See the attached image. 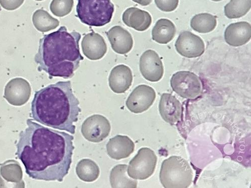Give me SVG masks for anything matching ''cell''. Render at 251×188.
Wrapping results in <instances>:
<instances>
[{"instance_id": "6da1fadb", "label": "cell", "mask_w": 251, "mask_h": 188, "mask_svg": "<svg viewBox=\"0 0 251 188\" xmlns=\"http://www.w3.org/2000/svg\"><path fill=\"white\" fill-rule=\"evenodd\" d=\"M19 134L16 155L33 179L61 182L69 174L75 147L74 137L27 120Z\"/></svg>"}, {"instance_id": "7a4b0ae2", "label": "cell", "mask_w": 251, "mask_h": 188, "mask_svg": "<svg viewBox=\"0 0 251 188\" xmlns=\"http://www.w3.org/2000/svg\"><path fill=\"white\" fill-rule=\"evenodd\" d=\"M70 81H59L35 92L31 117L49 127L75 133L74 124L81 112Z\"/></svg>"}, {"instance_id": "3957f363", "label": "cell", "mask_w": 251, "mask_h": 188, "mask_svg": "<svg viewBox=\"0 0 251 188\" xmlns=\"http://www.w3.org/2000/svg\"><path fill=\"white\" fill-rule=\"evenodd\" d=\"M81 35L69 32L66 26L45 35L39 40V49L34 60L38 70L44 71L51 79L53 77L71 78L84 59L79 47Z\"/></svg>"}, {"instance_id": "277c9868", "label": "cell", "mask_w": 251, "mask_h": 188, "mask_svg": "<svg viewBox=\"0 0 251 188\" xmlns=\"http://www.w3.org/2000/svg\"><path fill=\"white\" fill-rule=\"evenodd\" d=\"M193 176L189 163L180 157L173 156L163 162L159 178L165 188H187L192 184Z\"/></svg>"}, {"instance_id": "5b68a950", "label": "cell", "mask_w": 251, "mask_h": 188, "mask_svg": "<svg viewBox=\"0 0 251 188\" xmlns=\"http://www.w3.org/2000/svg\"><path fill=\"white\" fill-rule=\"evenodd\" d=\"M76 11L80 22L101 27L111 22L115 8L111 0H77Z\"/></svg>"}, {"instance_id": "8992f818", "label": "cell", "mask_w": 251, "mask_h": 188, "mask_svg": "<svg viewBox=\"0 0 251 188\" xmlns=\"http://www.w3.org/2000/svg\"><path fill=\"white\" fill-rule=\"evenodd\" d=\"M157 162V156L153 150L149 148H142L130 161L127 174L133 179H147L154 173Z\"/></svg>"}, {"instance_id": "52a82bcc", "label": "cell", "mask_w": 251, "mask_h": 188, "mask_svg": "<svg viewBox=\"0 0 251 188\" xmlns=\"http://www.w3.org/2000/svg\"><path fill=\"white\" fill-rule=\"evenodd\" d=\"M173 90L182 98L194 99L201 94L202 87L200 78L193 72L178 71L175 73L171 80Z\"/></svg>"}, {"instance_id": "ba28073f", "label": "cell", "mask_w": 251, "mask_h": 188, "mask_svg": "<svg viewBox=\"0 0 251 188\" xmlns=\"http://www.w3.org/2000/svg\"><path fill=\"white\" fill-rule=\"evenodd\" d=\"M111 130L109 120L100 115H94L88 118L82 124L81 132L89 141L98 143L106 139Z\"/></svg>"}, {"instance_id": "9c48e42d", "label": "cell", "mask_w": 251, "mask_h": 188, "mask_svg": "<svg viewBox=\"0 0 251 188\" xmlns=\"http://www.w3.org/2000/svg\"><path fill=\"white\" fill-rule=\"evenodd\" d=\"M156 96V92L152 88L147 85H140L130 94L126 104L132 113L141 114L152 106Z\"/></svg>"}, {"instance_id": "30bf717a", "label": "cell", "mask_w": 251, "mask_h": 188, "mask_svg": "<svg viewBox=\"0 0 251 188\" xmlns=\"http://www.w3.org/2000/svg\"><path fill=\"white\" fill-rule=\"evenodd\" d=\"M177 52L181 56L188 58H197L205 51V45L202 39L190 31L182 32L175 44Z\"/></svg>"}, {"instance_id": "8fae6325", "label": "cell", "mask_w": 251, "mask_h": 188, "mask_svg": "<svg viewBox=\"0 0 251 188\" xmlns=\"http://www.w3.org/2000/svg\"><path fill=\"white\" fill-rule=\"evenodd\" d=\"M31 88L29 83L23 78L11 80L5 87L4 97L14 106L25 105L29 100Z\"/></svg>"}, {"instance_id": "7c38bea8", "label": "cell", "mask_w": 251, "mask_h": 188, "mask_svg": "<svg viewBox=\"0 0 251 188\" xmlns=\"http://www.w3.org/2000/svg\"><path fill=\"white\" fill-rule=\"evenodd\" d=\"M140 71L146 80L151 82L160 80L164 74L163 63L158 54L154 50L145 51L140 59Z\"/></svg>"}, {"instance_id": "4fadbf2b", "label": "cell", "mask_w": 251, "mask_h": 188, "mask_svg": "<svg viewBox=\"0 0 251 188\" xmlns=\"http://www.w3.org/2000/svg\"><path fill=\"white\" fill-rule=\"evenodd\" d=\"M23 172L20 164L9 160L0 166V188H25Z\"/></svg>"}, {"instance_id": "5bb4252c", "label": "cell", "mask_w": 251, "mask_h": 188, "mask_svg": "<svg viewBox=\"0 0 251 188\" xmlns=\"http://www.w3.org/2000/svg\"><path fill=\"white\" fill-rule=\"evenodd\" d=\"M159 110L162 118L171 125L179 122L182 117V107L180 101L170 94H163L159 104Z\"/></svg>"}, {"instance_id": "9a60e30c", "label": "cell", "mask_w": 251, "mask_h": 188, "mask_svg": "<svg viewBox=\"0 0 251 188\" xmlns=\"http://www.w3.org/2000/svg\"><path fill=\"white\" fill-rule=\"evenodd\" d=\"M83 54L91 60L102 58L107 51V46L103 38L99 34L92 32L83 37L81 41Z\"/></svg>"}, {"instance_id": "2e32d148", "label": "cell", "mask_w": 251, "mask_h": 188, "mask_svg": "<svg viewBox=\"0 0 251 188\" xmlns=\"http://www.w3.org/2000/svg\"><path fill=\"white\" fill-rule=\"evenodd\" d=\"M133 74L131 69L125 65L115 67L111 71L109 78V86L116 94H124L132 85Z\"/></svg>"}, {"instance_id": "e0dca14e", "label": "cell", "mask_w": 251, "mask_h": 188, "mask_svg": "<svg viewBox=\"0 0 251 188\" xmlns=\"http://www.w3.org/2000/svg\"><path fill=\"white\" fill-rule=\"evenodd\" d=\"M106 148L111 158L120 160L128 158L134 152L135 144L128 136L117 135L109 140Z\"/></svg>"}, {"instance_id": "ac0fdd59", "label": "cell", "mask_w": 251, "mask_h": 188, "mask_svg": "<svg viewBox=\"0 0 251 188\" xmlns=\"http://www.w3.org/2000/svg\"><path fill=\"white\" fill-rule=\"evenodd\" d=\"M113 50L120 54L129 53L133 47L131 34L125 29L116 26L106 32Z\"/></svg>"}, {"instance_id": "d6986e66", "label": "cell", "mask_w": 251, "mask_h": 188, "mask_svg": "<svg viewBox=\"0 0 251 188\" xmlns=\"http://www.w3.org/2000/svg\"><path fill=\"white\" fill-rule=\"evenodd\" d=\"M251 38V26L247 22L230 24L225 32V39L228 45L239 47L246 45Z\"/></svg>"}, {"instance_id": "ffe728a7", "label": "cell", "mask_w": 251, "mask_h": 188, "mask_svg": "<svg viewBox=\"0 0 251 188\" xmlns=\"http://www.w3.org/2000/svg\"><path fill=\"white\" fill-rule=\"evenodd\" d=\"M122 20L127 26L141 32L148 29L152 24V17L149 12L135 7L126 10Z\"/></svg>"}, {"instance_id": "44dd1931", "label": "cell", "mask_w": 251, "mask_h": 188, "mask_svg": "<svg viewBox=\"0 0 251 188\" xmlns=\"http://www.w3.org/2000/svg\"><path fill=\"white\" fill-rule=\"evenodd\" d=\"M176 31V26L171 20L161 19L152 29V39L158 44L166 45L175 38Z\"/></svg>"}, {"instance_id": "7402d4cb", "label": "cell", "mask_w": 251, "mask_h": 188, "mask_svg": "<svg viewBox=\"0 0 251 188\" xmlns=\"http://www.w3.org/2000/svg\"><path fill=\"white\" fill-rule=\"evenodd\" d=\"M127 165L118 164L112 169L110 181L112 188L137 187V182L127 176Z\"/></svg>"}, {"instance_id": "603a6c76", "label": "cell", "mask_w": 251, "mask_h": 188, "mask_svg": "<svg viewBox=\"0 0 251 188\" xmlns=\"http://www.w3.org/2000/svg\"><path fill=\"white\" fill-rule=\"evenodd\" d=\"M76 173L79 179L86 182H93L98 179L100 170L98 165L88 159L80 161L76 166Z\"/></svg>"}, {"instance_id": "cb8c5ba5", "label": "cell", "mask_w": 251, "mask_h": 188, "mask_svg": "<svg viewBox=\"0 0 251 188\" xmlns=\"http://www.w3.org/2000/svg\"><path fill=\"white\" fill-rule=\"evenodd\" d=\"M32 22L36 29L41 32H47L54 30L59 25L57 19L52 17L43 9L37 10L34 13Z\"/></svg>"}, {"instance_id": "d4e9b609", "label": "cell", "mask_w": 251, "mask_h": 188, "mask_svg": "<svg viewBox=\"0 0 251 188\" xmlns=\"http://www.w3.org/2000/svg\"><path fill=\"white\" fill-rule=\"evenodd\" d=\"M217 25V17L209 13L196 15L191 22L192 28L200 33L211 32L216 28Z\"/></svg>"}, {"instance_id": "484cf974", "label": "cell", "mask_w": 251, "mask_h": 188, "mask_svg": "<svg viewBox=\"0 0 251 188\" xmlns=\"http://www.w3.org/2000/svg\"><path fill=\"white\" fill-rule=\"evenodd\" d=\"M251 0H231L224 7L225 16L230 19L244 16L251 9Z\"/></svg>"}, {"instance_id": "4316f807", "label": "cell", "mask_w": 251, "mask_h": 188, "mask_svg": "<svg viewBox=\"0 0 251 188\" xmlns=\"http://www.w3.org/2000/svg\"><path fill=\"white\" fill-rule=\"evenodd\" d=\"M74 5V0H52L50 9L54 15L62 17L71 12Z\"/></svg>"}, {"instance_id": "83f0119b", "label": "cell", "mask_w": 251, "mask_h": 188, "mask_svg": "<svg viewBox=\"0 0 251 188\" xmlns=\"http://www.w3.org/2000/svg\"><path fill=\"white\" fill-rule=\"evenodd\" d=\"M157 7L162 11L171 12L178 7L179 0H155Z\"/></svg>"}, {"instance_id": "f1b7e54d", "label": "cell", "mask_w": 251, "mask_h": 188, "mask_svg": "<svg viewBox=\"0 0 251 188\" xmlns=\"http://www.w3.org/2000/svg\"><path fill=\"white\" fill-rule=\"evenodd\" d=\"M25 0H0V5L8 11L16 10L22 6Z\"/></svg>"}, {"instance_id": "f546056e", "label": "cell", "mask_w": 251, "mask_h": 188, "mask_svg": "<svg viewBox=\"0 0 251 188\" xmlns=\"http://www.w3.org/2000/svg\"><path fill=\"white\" fill-rule=\"evenodd\" d=\"M132 1L143 6H147L150 5L152 0H132Z\"/></svg>"}, {"instance_id": "4dcf8cb0", "label": "cell", "mask_w": 251, "mask_h": 188, "mask_svg": "<svg viewBox=\"0 0 251 188\" xmlns=\"http://www.w3.org/2000/svg\"><path fill=\"white\" fill-rule=\"evenodd\" d=\"M212 1H214V2H220V1H223V0H212Z\"/></svg>"}, {"instance_id": "1f68e13d", "label": "cell", "mask_w": 251, "mask_h": 188, "mask_svg": "<svg viewBox=\"0 0 251 188\" xmlns=\"http://www.w3.org/2000/svg\"><path fill=\"white\" fill-rule=\"evenodd\" d=\"M35 1H44V0H35Z\"/></svg>"}]
</instances>
